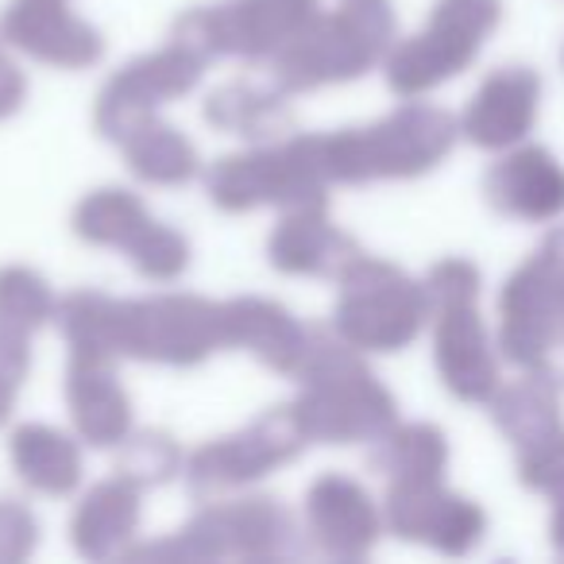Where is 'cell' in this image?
Returning a JSON list of instances; mask_svg holds the SVG:
<instances>
[{"mask_svg":"<svg viewBox=\"0 0 564 564\" xmlns=\"http://www.w3.org/2000/svg\"><path fill=\"white\" fill-rule=\"evenodd\" d=\"M302 399L294 402L310 441L325 445H356L391 430L394 399L356 360V348L345 337L310 329V345L299 371Z\"/></svg>","mask_w":564,"mask_h":564,"instance_id":"obj_2","label":"cell"},{"mask_svg":"<svg viewBox=\"0 0 564 564\" xmlns=\"http://www.w3.org/2000/svg\"><path fill=\"white\" fill-rule=\"evenodd\" d=\"M306 533L340 561L364 556L379 538V514L368 491L348 476H322L306 495Z\"/></svg>","mask_w":564,"mask_h":564,"instance_id":"obj_13","label":"cell"},{"mask_svg":"<svg viewBox=\"0 0 564 564\" xmlns=\"http://www.w3.org/2000/svg\"><path fill=\"white\" fill-rule=\"evenodd\" d=\"M448 143H453V120L445 112L402 109L376 128L317 135V155L329 182H371L425 171L445 155Z\"/></svg>","mask_w":564,"mask_h":564,"instance_id":"obj_4","label":"cell"},{"mask_svg":"<svg viewBox=\"0 0 564 564\" xmlns=\"http://www.w3.org/2000/svg\"><path fill=\"white\" fill-rule=\"evenodd\" d=\"M387 518H391L394 533L437 541L448 553L468 549L471 538L479 533L476 510L464 507L460 499L437 495L433 479H425V484H394L391 499H387Z\"/></svg>","mask_w":564,"mask_h":564,"instance_id":"obj_18","label":"cell"},{"mask_svg":"<svg viewBox=\"0 0 564 564\" xmlns=\"http://www.w3.org/2000/svg\"><path fill=\"white\" fill-rule=\"evenodd\" d=\"M325 166L317 155V135H294L282 148H263L251 155H225L209 171V202L225 213H243L256 205H325Z\"/></svg>","mask_w":564,"mask_h":564,"instance_id":"obj_5","label":"cell"},{"mask_svg":"<svg viewBox=\"0 0 564 564\" xmlns=\"http://www.w3.org/2000/svg\"><path fill=\"white\" fill-rule=\"evenodd\" d=\"M394 17L387 0H348L333 17L314 24L274 55V78L282 89H317L352 82L391 47Z\"/></svg>","mask_w":564,"mask_h":564,"instance_id":"obj_3","label":"cell"},{"mask_svg":"<svg viewBox=\"0 0 564 564\" xmlns=\"http://www.w3.org/2000/svg\"><path fill=\"white\" fill-rule=\"evenodd\" d=\"M425 317V299L414 282L391 263L379 259H352L340 271L337 333L364 352H394L410 345Z\"/></svg>","mask_w":564,"mask_h":564,"instance_id":"obj_6","label":"cell"},{"mask_svg":"<svg viewBox=\"0 0 564 564\" xmlns=\"http://www.w3.org/2000/svg\"><path fill=\"white\" fill-rule=\"evenodd\" d=\"M58 325L74 352L135 356V360L189 368L220 348V306L194 294L143 302H112L105 294H70L58 306Z\"/></svg>","mask_w":564,"mask_h":564,"instance_id":"obj_1","label":"cell"},{"mask_svg":"<svg viewBox=\"0 0 564 564\" xmlns=\"http://www.w3.org/2000/svg\"><path fill=\"white\" fill-rule=\"evenodd\" d=\"M205 117L225 132L248 135V140H267V135L291 128V109H286L282 94H267V89L243 86V82L217 89L205 101Z\"/></svg>","mask_w":564,"mask_h":564,"instance_id":"obj_22","label":"cell"},{"mask_svg":"<svg viewBox=\"0 0 564 564\" xmlns=\"http://www.w3.org/2000/svg\"><path fill=\"white\" fill-rule=\"evenodd\" d=\"M220 340L232 348H248L251 356L274 371L294 376L306 356L310 329H302L291 314L263 299H236L220 306Z\"/></svg>","mask_w":564,"mask_h":564,"instance_id":"obj_17","label":"cell"},{"mask_svg":"<svg viewBox=\"0 0 564 564\" xmlns=\"http://www.w3.org/2000/svg\"><path fill=\"white\" fill-rule=\"evenodd\" d=\"M140 487L128 484V479H109V484H97L94 491L82 499V507L74 510V545L82 556H94V561H109L120 549L128 545V538L140 525Z\"/></svg>","mask_w":564,"mask_h":564,"instance_id":"obj_19","label":"cell"},{"mask_svg":"<svg viewBox=\"0 0 564 564\" xmlns=\"http://www.w3.org/2000/svg\"><path fill=\"white\" fill-rule=\"evenodd\" d=\"M0 35L40 63L66 70L97 63L105 51L101 32L74 17L66 0H12L0 20Z\"/></svg>","mask_w":564,"mask_h":564,"instance_id":"obj_12","label":"cell"},{"mask_svg":"<svg viewBox=\"0 0 564 564\" xmlns=\"http://www.w3.org/2000/svg\"><path fill=\"white\" fill-rule=\"evenodd\" d=\"M294 549V522L271 499H243L209 507L174 541L143 549V556H279Z\"/></svg>","mask_w":564,"mask_h":564,"instance_id":"obj_9","label":"cell"},{"mask_svg":"<svg viewBox=\"0 0 564 564\" xmlns=\"http://www.w3.org/2000/svg\"><path fill=\"white\" fill-rule=\"evenodd\" d=\"M376 464L399 484H425V479H437L441 464H445V445H441L437 430L410 425L383 441Z\"/></svg>","mask_w":564,"mask_h":564,"instance_id":"obj_24","label":"cell"},{"mask_svg":"<svg viewBox=\"0 0 564 564\" xmlns=\"http://www.w3.org/2000/svg\"><path fill=\"white\" fill-rule=\"evenodd\" d=\"M12 464L20 479L43 495H66L82 479V453L66 433L51 425H24L12 437Z\"/></svg>","mask_w":564,"mask_h":564,"instance_id":"obj_20","label":"cell"},{"mask_svg":"<svg viewBox=\"0 0 564 564\" xmlns=\"http://www.w3.org/2000/svg\"><path fill=\"white\" fill-rule=\"evenodd\" d=\"M66 402H70L74 425L89 445H124L128 425H132V402L112 376V356L74 352L70 371H66Z\"/></svg>","mask_w":564,"mask_h":564,"instance_id":"obj_16","label":"cell"},{"mask_svg":"<svg viewBox=\"0 0 564 564\" xmlns=\"http://www.w3.org/2000/svg\"><path fill=\"white\" fill-rule=\"evenodd\" d=\"M35 545V518L20 502H0V564L20 561Z\"/></svg>","mask_w":564,"mask_h":564,"instance_id":"obj_29","label":"cell"},{"mask_svg":"<svg viewBox=\"0 0 564 564\" xmlns=\"http://www.w3.org/2000/svg\"><path fill=\"white\" fill-rule=\"evenodd\" d=\"M55 299H51L47 282L28 267H9L0 271V322L17 325V329L32 333L40 329L47 317H55Z\"/></svg>","mask_w":564,"mask_h":564,"instance_id":"obj_25","label":"cell"},{"mask_svg":"<svg viewBox=\"0 0 564 564\" xmlns=\"http://www.w3.org/2000/svg\"><path fill=\"white\" fill-rule=\"evenodd\" d=\"M495 20V0H445L433 24L387 58V78L399 94H422L456 74L479 47V32Z\"/></svg>","mask_w":564,"mask_h":564,"instance_id":"obj_10","label":"cell"},{"mask_svg":"<svg viewBox=\"0 0 564 564\" xmlns=\"http://www.w3.org/2000/svg\"><path fill=\"white\" fill-rule=\"evenodd\" d=\"M151 225L148 209L140 197L128 189H97L74 213V232L89 243H109V248H124Z\"/></svg>","mask_w":564,"mask_h":564,"instance_id":"obj_23","label":"cell"},{"mask_svg":"<svg viewBox=\"0 0 564 564\" xmlns=\"http://www.w3.org/2000/svg\"><path fill=\"white\" fill-rule=\"evenodd\" d=\"M433 291H445L448 310L445 322H441V337H437V360L445 371L448 387L464 399H479L491 387V364L484 356V337H479V325L471 322V314L464 310V299L471 294V274L468 267H441L433 274Z\"/></svg>","mask_w":564,"mask_h":564,"instance_id":"obj_14","label":"cell"},{"mask_svg":"<svg viewBox=\"0 0 564 564\" xmlns=\"http://www.w3.org/2000/svg\"><path fill=\"white\" fill-rule=\"evenodd\" d=\"M128 256H132L135 271L148 274V279H159V282H171L186 271L189 263V243L182 240L174 228L159 225L151 220L132 243H128Z\"/></svg>","mask_w":564,"mask_h":564,"instance_id":"obj_27","label":"cell"},{"mask_svg":"<svg viewBox=\"0 0 564 564\" xmlns=\"http://www.w3.org/2000/svg\"><path fill=\"white\" fill-rule=\"evenodd\" d=\"M24 376H28V333L9 322H0V425L9 422L12 406H17Z\"/></svg>","mask_w":564,"mask_h":564,"instance_id":"obj_28","label":"cell"},{"mask_svg":"<svg viewBox=\"0 0 564 564\" xmlns=\"http://www.w3.org/2000/svg\"><path fill=\"white\" fill-rule=\"evenodd\" d=\"M267 251H271V263L286 274H337V279L352 259L364 256L352 236H345L329 220V202L286 209Z\"/></svg>","mask_w":564,"mask_h":564,"instance_id":"obj_15","label":"cell"},{"mask_svg":"<svg viewBox=\"0 0 564 564\" xmlns=\"http://www.w3.org/2000/svg\"><path fill=\"white\" fill-rule=\"evenodd\" d=\"M317 17V0H225L178 20L174 40L209 63L217 55L274 58Z\"/></svg>","mask_w":564,"mask_h":564,"instance_id":"obj_7","label":"cell"},{"mask_svg":"<svg viewBox=\"0 0 564 564\" xmlns=\"http://www.w3.org/2000/svg\"><path fill=\"white\" fill-rule=\"evenodd\" d=\"M306 445H310V433L302 425L299 410L294 406L267 410L243 433H232V437L209 441V445L197 448L186 464V479L194 487V495L225 491V487L251 484V479L267 476L279 464L294 460Z\"/></svg>","mask_w":564,"mask_h":564,"instance_id":"obj_8","label":"cell"},{"mask_svg":"<svg viewBox=\"0 0 564 564\" xmlns=\"http://www.w3.org/2000/svg\"><path fill=\"white\" fill-rule=\"evenodd\" d=\"M28 94V82L24 74L17 70V63H12L4 51H0V120L12 117V112L20 109V101H24Z\"/></svg>","mask_w":564,"mask_h":564,"instance_id":"obj_30","label":"cell"},{"mask_svg":"<svg viewBox=\"0 0 564 564\" xmlns=\"http://www.w3.org/2000/svg\"><path fill=\"white\" fill-rule=\"evenodd\" d=\"M178 468H182V453L166 433H140L120 453L117 476L135 487H159L166 479H174Z\"/></svg>","mask_w":564,"mask_h":564,"instance_id":"obj_26","label":"cell"},{"mask_svg":"<svg viewBox=\"0 0 564 564\" xmlns=\"http://www.w3.org/2000/svg\"><path fill=\"white\" fill-rule=\"evenodd\" d=\"M120 148L128 155V166L140 174L143 182L155 186H178L197 174V151L182 132L155 117H143L120 135Z\"/></svg>","mask_w":564,"mask_h":564,"instance_id":"obj_21","label":"cell"},{"mask_svg":"<svg viewBox=\"0 0 564 564\" xmlns=\"http://www.w3.org/2000/svg\"><path fill=\"white\" fill-rule=\"evenodd\" d=\"M205 70V58L197 51L182 47L178 40H171V47L155 51L148 58H135L132 66L117 74L109 86L101 89V101H97V132L105 140H117L132 124H140L143 117H155V105L171 101V97L186 94L197 86Z\"/></svg>","mask_w":564,"mask_h":564,"instance_id":"obj_11","label":"cell"}]
</instances>
